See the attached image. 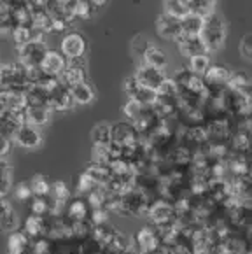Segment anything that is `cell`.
<instances>
[{
	"instance_id": "7c38bea8",
	"label": "cell",
	"mask_w": 252,
	"mask_h": 254,
	"mask_svg": "<svg viewBox=\"0 0 252 254\" xmlns=\"http://www.w3.org/2000/svg\"><path fill=\"white\" fill-rule=\"evenodd\" d=\"M133 75L137 77V81L140 82L142 86L149 88V90H154V91L160 88V84L165 81V77H167L163 70L149 67V65H144V64H142L140 67H137Z\"/></svg>"
},
{
	"instance_id": "52a82bcc",
	"label": "cell",
	"mask_w": 252,
	"mask_h": 254,
	"mask_svg": "<svg viewBox=\"0 0 252 254\" xmlns=\"http://www.w3.org/2000/svg\"><path fill=\"white\" fill-rule=\"evenodd\" d=\"M156 32L165 41H177L182 35L181 30V18H175L170 14H160L156 19Z\"/></svg>"
},
{
	"instance_id": "1f68e13d",
	"label": "cell",
	"mask_w": 252,
	"mask_h": 254,
	"mask_svg": "<svg viewBox=\"0 0 252 254\" xmlns=\"http://www.w3.org/2000/svg\"><path fill=\"white\" fill-rule=\"evenodd\" d=\"M30 190H32V194L34 196H49V191H51V183L46 176L42 174H37L32 179L28 181Z\"/></svg>"
},
{
	"instance_id": "5bb4252c",
	"label": "cell",
	"mask_w": 252,
	"mask_h": 254,
	"mask_svg": "<svg viewBox=\"0 0 252 254\" xmlns=\"http://www.w3.org/2000/svg\"><path fill=\"white\" fill-rule=\"evenodd\" d=\"M112 142L119 144V146H135L138 144V131L131 123H116L112 127Z\"/></svg>"
},
{
	"instance_id": "484cf974",
	"label": "cell",
	"mask_w": 252,
	"mask_h": 254,
	"mask_svg": "<svg viewBox=\"0 0 252 254\" xmlns=\"http://www.w3.org/2000/svg\"><path fill=\"white\" fill-rule=\"evenodd\" d=\"M142 60H144V65L160 68V70H163V68L167 67V64H168L167 53H165L163 49L156 48V46H151V48L145 51V55H144V58H142Z\"/></svg>"
},
{
	"instance_id": "f907efd6",
	"label": "cell",
	"mask_w": 252,
	"mask_h": 254,
	"mask_svg": "<svg viewBox=\"0 0 252 254\" xmlns=\"http://www.w3.org/2000/svg\"><path fill=\"white\" fill-rule=\"evenodd\" d=\"M12 149V140L5 135H0V158H5Z\"/></svg>"
},
{
	"instance_id": "f6af8a7d",
	"label": "cell",
	"mask_w": 252,
	"mask_h": 254,
	"mask_svg": "<svg viewBox=\"0 0 252 254\" xmlns=\"http://www.w3.org/2000/svg\"><path fill=\"white\" fill-rule=\"evenodd\" d=\"M12 193H14V198L18 200V202H26V203L34 196L32 190H30V184L26 183V181H21V183H18L16 186H12Z\"/></svg>"
},
{
	"instance_id": "30bf717a",
	"label": "cell",
	"mask_w": 252,
	"mask_h": 254,
	"mask_svg": "<svg viewBox=\"0 0 252 254\" xmlns=\"http://www.w3.org/2000/svg\"><path fill=\"white\" fill-rule=\"evenodd\" d=\"M84 58H75V60H68L67 68L62 72L60 75V82L65 84L67 88H72L79 82H84L86 81V64Z\"/></svg>"
},
{
	"instance_id": "6da1fadb",
	"label": "cell",
	"mask_w": 252,
	"mask_h": 254,
	"mask_svg": "<svg viewBox=\"0 0 252 254\" xmlns=\"http://www.w3.org/2000/svg\"><path fill=\"white\" fill-rule=\"evenodd\" d=\"M200 37L207 48V53L219 51L226 41V21L217 12L207 16L203 19V28H201Z\"/></svg>"
},
{
	"instance_id": "277c9868",
	"label": "cell",
	"mask_w": 252,
	"mask_h": 254,
	"mask_svg": "<svg viewBox=\"0 0 252 254\" xmlns=\"http://www.w3.org/2000/svg\"><path fill=\"white\" fill-rule=\"evenodd\" d=\"M230 75H231V68L226 67V65H221V64L210 65L207 74L203 75L205 86H207V90L210 91V93L224 90L228 81H230Z\"/></svg>"
},
{
	"instance_id": "44dd1931",
	"label": "cell",
	"mask_w": 252,
	"mask_h": 254,
	"mask_svg": "<svg viewBox=\"0 0 252 254\" xmlns=\"http://www.w3.org/2000/svg\"><path fill=\"white\" fill-rule=\"evenodd\" d=\"M32 253V240L21 232L11 233L7 239V254H28Z\"/></svg>"
},
{
	"instance_id": "f1b7e54d",
	"label": "cell",
	"mask_w": 252,
	"mask_h": 254,
	"mask_svg": "<svg viewBox=\"0 0 252 254\" xmlns=\"http://www.w3.org/2000/svg\"><path fill=\"white\" fill-rule=\"evenodd\" d=\"M12 191L11 163L7 158H0V196H7Z\"/></svg>"
},
{
	"instance_id": "e575fe53",
	"label": "cell",
	"mask_w": 252,
	"mask_h": 254,
	"mask_svg": "<svg viewBox=\"0 0 252 254\" xmlns=\"http://www.w3.org/2000/svg\"><path fill=\"white\" fill-rule=\"evenodd\" d=\"M145 111H147V107H144L142 104H138V102L133 100V98H128V100H126V104L123 105V114L130 120L131 125H133L137 120H140V116L144 114Z\"/></svg>"
},
{
	"instance_id": "4fadbf2b",
	"label": "cell",
	"mask_w": 252,
	"mask_h": 254,
	"mask_svg": "<svg viewBox=\"0 0 252 254\" xmlns=\"http://www.w3.org/2000/svg\"><path fill=\"white\" fill-rule=\"evenodd\" d=\"M147 216H149V219L154 223V226H160V224H167L174 221L175 210H174V205L168 203L167 200H156L154 203L149 205Z\"/></svg>"
},
{
	"instance_id": "7bdbcfd3",
	"label": "cell",
	"mask_w": 252,
	"mask_h": 254,
	"mask_svg": "<svg viewBox=\"0 0 252 254\" xmlns=\"http://www.w3.org/2000/svg\"><path fill=\"white\" fill-rule=\"evenodd\" d=\"M249 82H251V77H249L245 72H231L226 88L231 91H240L245 84H249Z\"/></svg>"
},
{
	"instance_id": "74e56055",
	"label": "cell",
	"mask_w": 252,
	"mask_h": 254,
	"mask_svg": "<svg viewBox=\"0 0 252 254\" xmlns=\"http://www.w3.org/2000/svg\"><path fill=\"white\" fill-rule=\"evenodd\" d=\"M72 14L77 19H89L93 16L95 7L91 5L89 0H72Z\"/></svg>"
},
{
	"instance_id": "9a60e30c",
	"label": "cell",
	"mask_w": 252,
	"mask_h": 254,
	"mask_svg": "<svg viewBox=\"0 0 252 254\" xmlns=\"http://www.w3.org/2000/svg\"><path fill=\"white\" fill-rule=\"evenodd\" d=\"M175 42H177L179 53L184 58H193L196 55H205L207 53V48H205L201 37H186V35H181Z\"/></svg>"
},
{
	"instance_id": "5b68a950",
	"label": "cell",
	"mask_w": 252,
	"mask_h": 254,
	"mask_svg": "<svg viewBox=\"0 0 252 254\" xmlns=\"http://www.w3.org/2000/svg\"><path fill=\"white\" fill-rule=\"evenodd\" d=\"M60 53H62L67 60H75V58H82L86 53V39L77 32H70L62 39L60 44Z\"/></svg>"
},
{
	"instance_id": "ee69618b",
	"label": "cell",
	"mask_w": 252,
	"mask_h": 254,
	"mask_svg": "<svg viewBox=\"0 0 252 254\" xmlns=\"http://www.w3.org/2000/svg\"><path fill=\"white\" fill-rule=\"evenodd\" d=\"M97 188V184L93 183L91 179H89L88 176H86L84 172L79 176V179H77V186H75V191H77V196H82V198H86L89 193H91L93 190Z\"/></svg>"
},
{
	"instance_id": "603a6c76",
	"label": "cell",
	"mask_w": 252,
	"mask_h": 254,
	"mask_svg": "<svg viewBox=\"0 0 252 254\" xmlns=\"http://www.w3.org/2000/svg\"><path fill=\"white\" fill-rule=\"evenodd\" d=\"M84 174L93 181V183L97 184V186H105L112 177V172H111V168H109V165L93 163V161L86 167Z\"/></svg>"
},
{
	"instance_id": "8d00e7d4",
	"label": "cell",
	"mask_w": 252,
	"mask_h": 254,
	"mask_svg": "<svg viewBox=\"0 0 252 254\" xmlns=\"http://www.w3.org/2000/svg\"><path fill=\"white\" fill-rule=\"evenodd\" d=\"M215 5H217V0H191V12L207 18L215 12Z\"/></svg>"
},
{
	"instance_id": "f546056e",
	"label": "cell",
	"mask_w": 252,
	"mask_h": 254,
	"mask_svg": "<svg viewBox=\"0 0 252 254\" xmlns=\"http://www.w3.org/2000/svg\"><path fill=\"white\" fill-rule=\"evenodd\" d=\"M49 198L55 203H60V205H67L68 200H70V188L63 181H55V183H51Z\"/></svg>"
},
{
	"instance_id": "9f6ffc18",
	"label": "cell",
	"mask_w": 252,
	"mask_h": 254,
	"mask_svg": "<svg viewBox=\"0 0 252 254\" xmlns=\"http://www.w3.org/2000/svg\"><path fill=\"white\" fill-rule=\"evenodd\" d=\"M249 133H252V121H251V130H249Z\"/></svg>"
},
{
	"instance_id": "83f0119b",
	"label": "cell",
	"mask_w": 252,
	"mask_h": 254,
	"mask_svg": "<svg viewBox=\"0 0 252 254\" xmlns=\"http://www.w3.org/2000/svg\"><path fill=\"white\" fill-rule=\"evenodd\" d=\"M93 146H109L112 142V127L109 123H98L91 130Z\"/></svg>"
},
{
	"instance_id": "f35d334b",
	"label": "cell",
	"mask_w": 252,
	"mask_h": 254,
	"mask_svg": "<svg viewBox=\"0 0 252 254\" xmlns=\"http://www.w3.org/2000/svg\"><path fill=\"white\" fill-rule=\"evenodd\" d=\"M158 97L161 98H170V100H175L179 97V86L177 82L174 81V77H165V81L160 84V88L156 90Z\"/></svg>"
},
{
	"instance_id": "9c48e42d",
	"label": "cell",
	"mask_w": 252,
	"mask_h": 254,
	"mask_svg": "<svg viewBox=\"0 0 252 254\" xmlns=\"http://www.w3.org/2000/svg\"><path fill=\"white\" fill-rule=\"evenodd\" d=\"M68 60L56 49H48V53L44 55L41 62V68L46 75H51V77H58L62 75V72L67 68Z\"/></svg>"
},
{
	"instance_id": "8992f818",
	"label": "cell",
	"mask_w": 252,
	"mask_h": 254,
	"mask_svg": "<svg viewBox=\"0 0 252 254\" xmlns=\"http://www.w3.org/2000/svg\"><path fill=\"white\" fill-rule=\"evenodd\" d=\"M12 142L23 149H37L42 144V133L39 128L30 127V125H21L14 135H12Z\"/></svg>"
},
{
	"instance_id": "ba28073f",
	"label": "cell",
	"mask_w": 252,
	"mask_h": 254,
	"mask_svg": "<svg viewBox=\"0 0 252 254\" xmlns=\"http://www.w3.org/2000/svg\"><path fill=\"white\" fill-rule=\"evenodd\" d=\"M135 242H137V246L140 247L142 254H154L156 251L161 247L160 235H158L156 228L151 226V224L142 226V228L138 230L137 235H135Z\"/></svg>"
},
{
	"instance_id": "ac0fdd59",
	"label": "cell",
	"mask_w": 252,
	"mask_h": 254,
	"mask_svg": "<svg viewBox=\"0 0 252 254\" xmlns=\"http://www.w3.org/2000/svg\"><path fill=\"white\" fill-rule=\"evenodd\" d=\"M12 39H14L16 48L18 46H25L32 41H44V34L35 28H32V25H16L11 30Z\"/></svg>"
},
{
	"instance_id": "b9f144b4",
	"label": "cell",
	"mask_w": 252,
	"mask_h": 254,
	"mask_svg": "<svg viewBox=\"0 0 252 254\" xmlns=\"http://www.w3.org/2000/svg\"><path fill=\"white\" fill-rule=\"evenodd\" d=\"M91 161L93 163L109 165L112 161V154L109 146H93L91 147Z\"/></svg>"
},
{
	"instance_id": "836d02e7",
	"label": "cell",
	"mask_w": 252,
	"mask_h": 254,
	"mask_svg": "<svg viewBox=\"0 0 252 254\" xmlns=\"http://www.w3.org/2000/svg\"><path fill=\"white\" fill-rule=\"evenodd\" d=\"M210 65L212 64H210V58H208V53H205V55H196V56H193V58H189L188 70L200 75V77H203L208 68H210Z\"/></svg>"
},
{
	"instance_id": "8fae6325",
	"label": "cell",
	"mask_w": 252,
	"mask_h": 254,
	"mask_svg": "<svg viewBox=\"0 0 252 254\" xmlns=\"http://www.w3.org/2000/svg\"><path fill=\"white\" fill-rule=\"evenodd\" d=\"M74 107H75V104H74V100H72L70 88H67L65 84L60 82L58 86L49 93V109L56 112H67Z\"/></svg>"
},
{
	"instance_id": "bcb514c9",
	"label": "cell",
	"mask_w": 252,
	"mask_h": 254,
	"mask_svg": "<svg viewBox=\"0 0 252 254\" xmlns=\"http://www.w3.org/2000/svg\"><path fill=\"white\" fill-rule=\"evenodd\" d=\"M151 48V42L145 35H137L131 42V53H133L137 58H144L145 51Z\"/></svg>"
},
{
	"instance_id": "7a4b0ae2",
	"label": "cell",
	"mask_w": 252,
	"mask_h": 254,
	"mask_svg": "<svg viewBox=\"0 0 252 254\" xmlns=\"http://www.w3.org/2000/svg\"><path fill=\"white\" fill-rule=\"evenodd\" d=\"M26 79V65L16 60L14 64L0 65V90H21L28 88Z\"/></svg>"
},
{
	"instance_id": "d4e9b609",
	"label": "cell",
	"mask_w": 252,
	"mask_h": 254,
	"mask_svg": "<svg viewBox=\"0 0 252 254\" xmlns=\"http://www.w3.org/2000/svg\"><path fill=\"white\" fill-rule=\"evenodd\" d=\"M70 95L75 105H88V104H91L93 98H95V90H93V86L88 81H84V82L75 84V86H72Z\"/></svg>"
},
{
	"instance_id": "4dcf8cb0",
	"label": "cell",
	"mask_w": 252,
	"mask_h": 254,
	"mask_svg": "<svg viewBox=\"0 0 252 254\" xmlns=\"http://www.w3.org/2000/svg\"><path fill=\"white\" fill-rule=\"evenodd\" d=\"M191 12V0H165V14L184 18Z\"/></svg>"
},
{
	"instance_id": "c3c4849f",
	"label": "cell",
	"mask_w": 252,
	"mask_h": 254,
	"mask_svg": "<svg viewBox=\"0 0 252 254\" xmlns=\"http://www.w3.org/2000/svg\"><path fill=\"white\" fill-rule=\"evenodd\" d=\"M251 142H252L251 133H249V131H245V130L238 131V133L233 137V147H235V149H238V151H249Z\"/></svg>"
},
{
	"instance_id": "4316f807",
	"label": "cell",
	"mask_w": 252,
	"mask_h": 254,
	"mask_svg": "<svg viewBox=\"0 0 252 254\" xmlns=\"http://www.w3.org/2000/svg\"><path fill=\"white\" fill-rule=\"evenodd\" d=\"M28 207H30V214L44 217L53 212L55 202L49 196H32V200L28 202Z\"/></svg>"
},
{
	"instance_id": "816d5d0a",
	"label": "cell",
	"mask_w": 252,
	"mask_h": 254,
	"mask_svg": "<svg viewBox=\"0 0 252 254\" xmlns=\"http://www.w3.org/2000/svg\"><path fill=\"white\" fill-rule=\"evenodd\" d=\"M9 209H11V203H9L7 200L4 198V196H0V217L4 216V214L7 212Z\"/></svg>"
},
{
	"instance_id": "2e32d148",
	"label": "cell",
	"mask_w": 252,
	"mask_h": 254,
	"mask_svg": "<svg viewBox=\"0 0 252 254\" xmlns=\"http://www.w3.org/2000/svg\"><path fill=\"white\" fill-rule=\"evenodd\" d=\"M89 212H91V209H89L86 198L75 196V198L68 200V203L65 205V214L63 216L70 221H88Z\"/></svg>"
},
{
	"instance_id": "ab89813d",
	"label": "cell",
	"mask_w": 252,
	"mask_h": 254,
	"mask_svg": "<svg viewBox=\"0 0 252 254\" xmlns=\"http://www.w3.org/2000/svg\"><path fill=\"white\" fill-rule=\"evenodd\" d=\"M56 242L48 237L32 240V254H55Z\"/></svg>"
},
{
	"instance_id": "cb8c5ba5",
	"label": "cell",
	"mask_w": 252,
	"mask_h": 254,
	"mask_svg": "<svg viewBox=\"0 0 252 254\" xmlns=\"http://www.w3.org/2000/svg\"><path fill=\"white\" fill-rule=\"evenodd\" d=\"M26 107H49V93L41 86L30 84L25 90Z\"/></svg>"
},
{
	"instance_id": "7402d4cb",
	"label": "cell",
	"mask_w": 252,
	"mask_h": 254,
	"mask_svg": "<svg viewBox=\"0 0 252 254\" xmlns=\"http://www.w3.org/2000/svg\"><path fill=\"white\" fill-rule=\"evenodd\" d=\"M203 19L205 18L194 14V12H189L184 18H181L182 35H186V37H200L201 28H203Z\"/></svg>"
},
{
	"instance_id": "11a10c76",
	"label": "cell",
	"mask_w": 252,
	"mask_h": 254,
	"mask_svg": "<svg viewBox=\"0 0 252 254\" xmlns=\"http://www.w3.org/2000/svg\"><path fill=\"white\" fill-rule=\"evenodd\" d=\"M121 254H133V253H130V251H125V253H121Z\"/></svg>"
},
{
	"instance_id": "db71d44e",
	"label": "cell",
	"mask_w": 252,
	"mask_h": 254,
	"mask_svg": "<svg viewBox=\"0 0 252 254\" xmlns=\"http://www.w3.org/2000/svg\"><path fill=\"white\" fill-rule=\"evenodd\" d=\"M4 114H5V107L2 105V102H0V118L4 116Z\"/></svg>"
},
{
	"instance_id": "7dc6e473",
	"label": "cell",
	"mask_w": 252,
	"mask_h": 254,
	"mask_svg": "<svg viewBox=\"0 0 252 254\" xmlns=\"http://www.w3.org/2000/svg\"><path fill=\"white\" fill-rule=\"evenodd\" d=\"M109 219H111V212L107 209H93L89 212V223L93 226H104V224H109Z\"/></svg>"
},
{
	"instance_id": "3957f363",
	"label": "cell",
	"mask_w": 252,
	"mask_h": 254,
	"mask_svg": "<svg viewBox=\"0 0 252 254\" xmlns=\"http://www.w3.org/2000/svg\"><path fill=\"white\" fill-rule=\"evenodd\" d=\"M18 62L26 67H41V62L48 53V46L44 41H32L25 46H18Z\"/></svg>"
},
{
	"instance_id": "681fc988",
	"label": "cell",
	"mask_w": 252,
	"mask_h": 254,
	"mask_svg": "<svg viewBox=\"0 0 252 254\" xmlns=\"http://www.w3.org/2000/svg\"><path fill=\"white\" fill-rule=\"evenodd\" d=\"M240 53L245 60L252 62V34L244 35V39L240 42Z\"/></svg>"
},
{
	"instance_id": "f5cc1de1",
	"label": "cell",
	"mask_w": 252,
	"mask_h": 254,
	"mask_svg": "<svg viewBox=\"0 0 252 254\" xmlns=\"http://www.w3.org/2000/svg\"><path fill=\"white\" fill-rule=\"evenodd\" d=\"M91 2V5L95 9H100V7H104L105 4H107V0H89Z\"/></svg>"
},
{
	"instance_id": "d6a6232c",
	"label": "cell",
	"mask_w": 252,
	"mask_h": 254,
	"mask_svg": "<svg viewBox=\"0 0 252 254\" xmlns=\"http://www.w3.org/2000/svg\"><path fill=\"white\" fill-rule=\"evenodd\" d=\"M128 98H133V100H137L138 104H142L144 107H152L154 102L158 100V93H156L154 90H149V88L138 84L137 90H135Z\"/></svg>"
},
{
	"instance_id": "e0dca14e",
	"label": "cell",
	"mask_w": 252,
	"mask_h": 254,
	"mask_svg": "<svg viewBox=\"0 0 252 254\" xmlns=\"http://www.w3.org/2000/svg\"><path fill=\"white\" fill-rule=\"evenodd\" d=\"M0 102L9 112H18L26 109L25 91L21 90H0Z\"/></svg>"
},
{
	"instance_id": "d590c367",
	"label": "cell",
	"mask_w": 252,
	"mask_h": 254,
	"mask_svg": "<svg viewBox=\"0 0 252 254\" xmlns=\"http://www.w3.org/2000/svg\"><path fill=\"white\" fill-rule=\"evenodd\" d=\"M18 230H19V217L11 207L4 216L0 217V232L9 233V235H11V233L18 232Z\"/></svg>"
},
{
	"instance_id": "60d3db41",
	"label": "cell",
	"mask_w": 252,
	"mask_h": 254,
	"mask_svg": "<svg viewBox=\"0 0 252 254\" xmlns=\"http://www.w3.org/2000/svg\"><path fill=\"white\" fill-rule=\"evenodd\" d=\"M14 28L12 21V5L0 2V32H11Z\"/></svg>"
},
{
	"instance_id": "ffe728a7",
	"label": "cell",
	"mask_w": 252,
	"mask_h": 254,
	"mask_svg": "<svg viewBox=\"0 0 252 254\" xmlns=\"http://www.w3.org/2000/svg\"><path fill=\"white\" fill-rule=\"evenodd\" d=\"M23 233L28 237L30 240L41 239V237H46V216H34V214H28V217L23 223Z\"/></svg>"
},
{
	"instance_id": "d6986e66",
	"label": "cell",
	"mask_w": 252,
	"mask_h": 254,
	"mask_svg": "<svg viewBox=\"0 0 252 254\" xmlns=\"http://www.w3.org/2000/svg\"><path fill=\"white\" fill-rule=\"evenodd\" d=\"M53 111L49 107H26L25 112V125L35 128H44L51 121Z\"/></svg>"
}]
</instances>
